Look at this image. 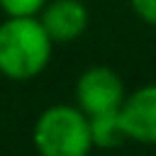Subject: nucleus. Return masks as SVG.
Listing matches in <instances>:
<instances>
[{
	"label": "nucleus",
	"mask_w": 156,
	"mask_h": 156,
	"mask_svg": "<svg viewBox=\"0 0 156 156\" xmlns=\"http://www.w3.org/2000/svg\"><path fill=\"white\" fill-rule=\"evenodd\" d=\"M117 115L127 139L139 144H156V83L141 85L124 95Z\"/></svg>",
	"instance_id": "nucleus-4"
},
{
	"label": "nucleus",
	"mask_w": 156,
	"mask_h": 156,
	"mask_svg": "<svg viewBox=\"0 0 156 156\" xmlns=\"http://www.w3.org/2000/svg\"><path fill=\"white\" fill-rule=\"evenodd\" d=\"M129 5H132V10L136 12L139 20L156 27V0H129Z\"/></svg>",
	"instance_id": "nucleus-8"
},
{
	"label": "nucleus",
	"mask_w": 156,
	"mask_h": 156,
	"mask_svg": "<svg viewBox=\"0 0 156 156\" xmlns=\"http://www.w3.org/2000/svg\"><path fill=\"white\" fill-rule=\"evenodd\" d=\"M54 39L39 17H7L0 24V73L10 80L39 76L51 58Z\"/></svg>",
	"instance_id": "nucleus-1"
},
{
	"label": "nucleus",
	"mask_w": 156,
	"mask_h": 156,
	"mask_svg": "<svg viewBox=\"0 0 156 156\" xmlns=\"http://www.w3.org/2000/svg\"><path fill=\"white\" fill-rule=\"evenodd\" d=\"M76 100L88 117L100 112H112V110H119L124 100V85L112 68L93 66L80 73L76 83Z\"/></svg>",
	"instance_id": "nucleus-3"
},
{
	"label": "nucleus",
	"mask_w": 156,
	"mask_h": 156,
	"mask_svg": "<svg viewBox=\"0 0 156 156\" xmlns=\"http://www.w3.org/2000/svg\"><path fill=\"white\" fill-rule=\"evenodd\" d=\"M90 134H93V146H100V149H112V146H119L127 136L122 132V124H119V115L117 110L112 112H100V115H90Z\"/></svg>",
	"instance_id": "nucleus-6"
},
{
	"label": "nucleus",
	"mask_w": 156,
	"mask_h": 156,
	"mask_svg": "<svg viewBox=\"0 0 156 156\" xmlns=\"http://www.w3.org/2000/svg\"><path fill=\"white\" fill-rule=\"evenodd\" d=\"M32 141L39 156H88L93 149L90 119L80 107L51 105L37 117Z\"/></svg>",
	"instance_id": "nucleus-2"
},
{
	"label": "nucleus",
	"mask_w": 156,
	"mask_h": 156,
	"mask_svg": "<svg viewBox=\"0 0 156 156\" xmlns=\"http://www.w3.org/2000/svg\"><path fill=\"white\" fill-rule=\"evenodd\" d=\"M39 22L44 24L46 34L58 41H73L78 39L85 27H88V10L80 0H54L49 5H44Z\"/></svg>",
	"instance_id": "nucleus-5"
},
{
	"label": "nucleus",
	"mask_w": 156,
	"mask_h": 156,
	"mask_svg": "<svg viewBox=\"0 0 156 156\" xmlns=\"http://www.w3.org/2000/svg\"><path fill=\"white\" fill-rule=\"evenodd\" d=\"M44 5L46 0H0V7L7 17H37Z\"/></svg>",
	"instance_id": "nucleus-7"
}]
</instances>
